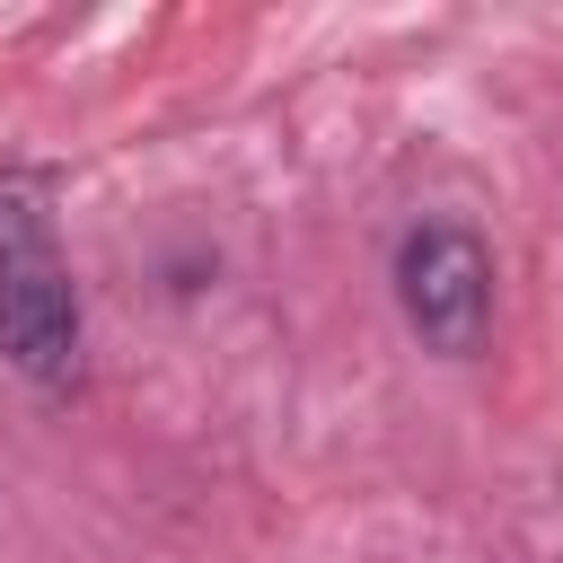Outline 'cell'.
<instances>
[{
    "mask_svg": "<svg viewBox=\"0 0 563 563\" xmlns=\"http://www.w3.org/2000/svg\"><path fill=\"white\" fill-rule=\"evenodd\" d=\"M396 308H405V325L431 352H449V361L484 352V325H493V255H484V238L457 229V220L405 229V246H396Z\"/></svg>",
    "mask_w": 563,
    "mask_h": 563,
    "instance_id": "obj_1",
    "label": "cell"
},
{
    "mask_svg": "<svg viewBox=\"0 0 563 563\" xmlns=\"http://www.w3.org/2000/svg\"><path fill=\"white\" fill-rule=\"evenodd\" d=\"M0 352L35 387H62L79 369V290H70V273L35 220L0 246Z\"/></svg>",
    "mask_w": 563,
    "mask_h": 563,
    "instance_id": "obj_2",
    "label": "cell"
},
{
    "mask_svg": "<svg viewBox=\"0 0 563 563\" xmlns=\"http://www.w3.org/2000/svg\"><path fill=\"white\" fill-rule=\"evenodd\" d=\"M18 229H26V211H18V194H0V246H9Z\"/></svg>",
    "mask_w": 563,
    "mask_h": 563,
    "instance_id": "obj_3",
    "label": "cell"
}]
</instances>
